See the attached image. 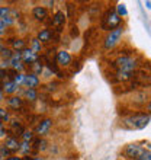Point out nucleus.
I'll list each match as a JSON object with an SVG mask.
<instances>
[{
  "instance_id": "24",
  "label": "nucleus",
  "mask_w": 151,
  "mask_h": 160,
  "mask_svg": "<svg viewBox=\"0 0 151 160\" xmlns=\"http://www.w3.org/2000/svg\"><path fill=\"white\" fill-rule=\"evenodd\" d=\"M9 118V112L3 108H0V121H6Z\"/></svg>"
},
{
  "instance_id": "26",
  "label": "nucleus",
  "mask_w": 151,
  "mask_h": 160,
  "mask_svg": "<svg viewBox=\"0 0 151 160\" xmlns=\"http://www.w3.org/2000/svg\"><path fill=\"white\" fill-rule=\"evenodd\" d=\"M9 12H10V9L9 8H0V19L9 16Z\"/></svg>"
},
{
  "instance_id": "17",
  "label": "nucleus",
  "mask_w": 151,
  "mask_h": 160,
  "mask_svg": "<svg viewBox=\"0 0 151 160\" xmlns=\"http://www.w3.org/2000/svg\"><path fill=\"white\" fill-rule=\"evenodd\" d=\"M12 131H13V132H15V134H19V135H22V134H23V131H25V130H23V127H22L21 124H17L16 121H13V122H12Z\"/></svg>"
},
{
  "instance_id": "19",
  "label": "nucleus",
  "mask_w": 151,
  "mask_h": 160,
  "mask_svg": "<svg viewBox=\"0 0 151 160\" xmlns=\"http://www.w3.org/2000/svg\"><path fill=\"white\" fill-rule=\"evenodd\" d=\"M25 96L29 99V101H35L37 99V92H35V89H28L25 92Z\"/></svg>"
},
{
  "instance_id": "39",
  "label": "nucleus",
  "mask_w": 151,
  "mask_h": 160,
  "mask_svg": "<svg viewBox=\"0 0 151 160\" xmlns=\"http://www.w3.org/2000/svg\"><path fill=\"white\" fill-rule=\"evenodd\" d=\"M2 96H3V93H2V90H0V99H2Z\"/></svg>"
},
{
  "instance_id": "27",
  "label": "nucleus",
  "mask_w": 151,
  "mask_h": 160,
  "mask_svg": "<svg viewBox=\"0 0 151 160\" xmlns=\"http://www.w3.org/2000/svg\"><path fill=\"white\" fill-rule=\"evenodd\" d=\"M2 55H3V58H10L12 57V51L7 50V48H3L2 50Z\"/></svg>"
},
{
  "instance_id": "32",
  "label": "nucleus",
  "mask_w": 151,
  "mask_h": 160,
  "mask_svg": "<svg viewBox=\"0 0 151 160\" xmlns=\"http://www.w3.org/2000/svg\"><path fill=\"white\" fill-rule=\"evenodd\" d=\"M4 135H6V128L0 124V138H2V137H4Z\"/></svg>"
},
{
  "instance_id": "25",
  "label": "nucleus",
  "mask_w": 151,
  "mask_h": 160,
  "mask_svg": "<svg viewBox=\"0 0 151 160\" xmlns=\"http://www.w3.org/2000/svg\"><path fill=\"white\" fill-rule=\"evenodd\" d=\"M0 23H2V25H12L13 23V19L10 16H6V18H3V19H0Z\"/></svg>"
},
{
  "instance_id": "1",
  "label": "nucleus",
  "mask_w": 151,
  "mask_h": 160,
  "mask_svg": "<svg viewBox=\"0 0 151 160\" xmlns=\"http://www.w3.org/2000/svg\"><path fill=\"white\" fill-rule=\"evenodd\" d=\"M150 122V115L148 114H135L122 121V127L126 130H143Z\"/></svg>"
},
{
  "instance_id": "21",
  "label": "nucleus",
  "mask_w": 151,
  "mask_h": 160,
  "mask_svg": "<svg viewBox=\"0 0 151 160\" xmlns=\"http://www.w3.org/2000/svg\"><path fill=\"white\" fill-rule=\"evenodd\" d=\"M22 137H23V141H25V143H29V141H32V138H34V134H32L31 131H23Z\"/></svg>"
},
{
  "instance_id": "38",
  "label": "nucleus",
  "mask_w": 151,
  "mask_h": 160,
  "mask_svg": "<svg viewBox=\"0 0 151 160\" xmlns=\"http://www.w3.org/2000/svg\"><path fill=\"white\" fill-rule=\"evenodd\" d=\"M34 160H44V159H41V157H35Z\"/></svg>"
},
{
  "instance_id": "6",
  "label": "nucleus",
  "mask_w": 151,
  "mask_h": 160,
  "mask_svg": "<svg viewBox=\"0 0 151 160\" xmlns=\"http://www.w3.org/2000/svg\"><path fill=\"white\" fill-rule=\"evenodd\" d=\"M21 55H22V60H23L26 64H34L38 61L37 52H34L32 50H23V52H21Z\"/></svg>"
},
{
  "instance_id": "13",
  "label": "nucleus",
  "mask_w": 151,
  "mask_h": 160,
  "mask_svg": "<svg viewBox=\"0 0 151 160\" xmlns=\"http://www.w3.org/2000/svg\"><path fill=\"white\" fill-rule=\"evenodd\" d=\"M7 105L10 106V108H13V109H17V108H21L22 106V101L19 99V98L12 96V98H9L7 99Z\"/></svg>"
},
{
  "instance_id": "12",
  "label": "nucleus",
  "mask_w": 151,
  "mask_h": 160,
  "mask_svg": "<svg viewBox=\"0 0 151 160\" xmlns=\"http://www.w3.org/2000/svg\"><path fill=\"white\" fill-rule=\"evenodd\" d=\"M50 127H51V121H50V119H45V121H42L41 124L38 125L37 132H38V134H45L46 131L50 130Z\"/></svg>"
},
{
  "instance_id": "23",
  "label": "nucleus",
  "mask_w": 151,
  "mask_h": 160,
  "mask_svg": "<svg viewBox=\"0 0 151 160\" xmlns=\"http://www.w3.org/2000/svg\"><path fill=\"white\" fill-rule=\"evenodd\" d=\"M35 146H37V148H39V150H45L46 141L45 140H37V141H35Z\"/></svg>"
},
{
  "instance_id": "4",
  "label": "nucleus",
  "mask_w": 151,
  "mask_h": 160,
  "mask_svg": "<svg viewBox=\"0 0 151 160\" xmlns=\"http://www.w3.org/2000/svg\"><path fill=\"white\" fill-rule=\"evenodd\" d=\"M144 148L139 146V144H129V146H126L125 152H124V154H125L128 159H134L137 160L138 157H141L144 154Z\"/></svg>"
},
{
  "instance_id": "18",
  "label": "nucleus",
  "mask_w": 151,
  "mask_h": 160,
  "mask_svg": "<svg viewBox=\"0 0 151 160\" xmlns=\"http://www.w3.org/2000/svg\"><path fill=\"white\" fill-rule=\"evenodd\" d=\"M132 77V73H128V72H118V80H122V82H125V80H129Z\"/></svg>"
},
{
  "instance_id": "34",
  "label": "nucleus",
  "mask_w": 151,
  "mask_h": 160,
  "mask_svg": "<svg viewBox=\"0 0 151 160\" xmlns=\"http://www.w3.org/2000/svg\"><path fill=\"white\" fill-rule=\"evenodd\" d=\"M4 29H6V26H3L2 23H0V35H2V34L4 32Z\"/></svg>"
},
{
  "instance_id": "20",
  "label": "nucleus",
  "mask_w": 151,
  "mask_h": 160,
  "mask_svg": "<svg viewBox=\"0 0 151 160\" xmlns=\"http://www.w3.org/2000/svg\"><path fill=\"white\" fill-rule=\"evenodd\" d=\"M116 13H118V16L121 18V16H125L126 13V8H125V4H118V8H116Z\"/></svg>"
},
{
  "instance_id": "7",
  "label": "nucleus",
  "mask_w": 151,
  "mask_h": 160,
  "mask_svg": "<svg viewBox=\"0 0 151 160\" xmlns=\"http://www.w3.org/2000/svg\"><path fill=\"white\" fill-rule=\"evenodd\" d=\"M4 147L7 148L9 152H17V150H21V144H19V141L15 137H10V138L6 140Z\"/></svg>"
},
{
  "instance_id": "15",
  "label": "nucleus",
  "mask_w": 151,
  "mask_h": 160,
  "mask_svg": "<svg viewBox=\"0 0 151 160\" xmlns=\"http://www.w3.org/2000/svg\"><path fill=\"white\" fill-rule=\"evenodd\" d=\"M10 44H12V47L15 50H17V52L25 50V41H22V39H12Z\"/></svg>"
},
{
  "instance_id": "36",
  "label": "nucleus",
  "mask_w": 151,
  "mask_h": 160,
  "mask_svg": "<svg viewBox=\"0 0 151 160\" xmlns=\"http://www.w3.org/2000/svg\"><path fill=\"white\" fill-rule=\"evenodd\" d=\"M21 160H34V159H31V157H23V159H21Z\"/></svg>"
},
{
  "instance_id": "29",
  "label": "nucleus",
  "mask_w": 151,
  "mask_h": 160,
  "mask_svg": "<svg viewBox=\"0 0 151 160\" xmlns=\"http://www.w3.org/2000/svg\"><path fill=\"white\" fill-rule=\"evenodd\" d=\"M12 67L15 68V70H17V72H22L23 70V66H22V63L19 61V63H15V64H12Z\"/></svg>"
},
{
  "instance_id": "8",
  "label": "nucleus",
  "mask_w": 151,
  "mask_h": 160,
  "mask_svg": "<svg viewBox=\"0 0 151 160\" xmlns=\"http://www.w3.org/2000/svg\"><path fill=\"white\" fill-rule=\"evenodd\" d=\"M57 61L61 66H68V64L71 63V57H70V54H68L67 51H60L58 54H57Z\"/></svg>"
},
{
  "instance_id": "14",
  "label": "nucleus",
  "mask_w": 151,
  "mask_h": 160,
  "mask_svg": "<svg viewBox=\"0 0 151 160\" xmlns=\"http://www.w3.org/2000/svg\"><path fill=\"white\" fill-rule=\"evenodd\" d=\"M64 21H66V16H64L63 12H57L55 13L54 19H52V23H54L55 26H61L64 23Z\"/></svg>"
},
{
  "instance_id": "33",
  "label": "nucleus",
  "mask_w": 151,
  "mask_h": 160,
  "mask_svg": "<svg viewBox=\"0 0 151 160\" xmlns=\"http://www.w3.org/2000/svg\"><path fill=\"white\" fill-rule=\"evenodd\" d=\"M22 146H23V147H21L22 150H23V152H28V148H29V146H28V143H23V144H22Z\"/></svg>"
},
{
  "instance_id": "37",
  "label": "nucleus",
  "mask_w": 151,
  "mask_h": 160,
  "mask_svg": "<svg viewBox=\"0 0 151 160\" xmlns=\"http://www.w3.org/2000/svg\"><path fill=\"white\" fill-rule=\"evenodd\" d=\"M3 74H4V72H3V70H0V77L3 76Z\"/></svg>"
},
{
  "instance_id": "5",
  "label": "nucleus",
  "mask_w": 151,
  "mask_h": 160,
  "mask_svg": "<svg viewBox=\"0 0 151 160\" xmlns=\"http://www.w3.org/2000/svg\"><path fill=\"white\" fill-rule=\"evenodd\" d=\"M121 35H122V28H115L113 31H110L109 32V35L106 37V39H105V48H112V47H115L116 45V42L119 41V38H121Z\"/></svg>"
},
{
  "instance_id": "10",
  "label": "nucleus",
  "mask_w": 151,
  "mask_h": 160,
  "mask_svg": "<svg viewBox=\"0 0 151 160\" xmlns=\"http://www.w3.org/2000/svg\"><path fill=\"white\" fill-rule=\"evenodd\" d=\"M32 13H34V18L35 19H38V21H44V19L46 18V15H48L46 9L42 8V6H37V8H34Z\"/></svg>"
},
{
  "instance_id": "31",
  "label": "nucleus",
  "mask_w": 151,
  "mask_h": 160,
  "mask_svg": "<svg viewBox=\"0 0 151 160\" xmlns=\"http://www.w3.org/2000/svg\"><path fill=\"white\" fill-rule=\"evenodd\" d=\"M32 44H34V50H41V44H39V41H38V39H34V41H32Z\"/></svg>"
},
{
  "instance_id": "3",
  "label": "nucleus",
  "mask_w": 151,
  "mask_h": 160,
  "mask_svg": "<svg viewBox=\"0 0 151 160\" xmlns=\"http://www.w3.org/2000/svg\"><path fill=\"white\" fill-rule=\"evenodd\" d=\"M115 66H116L121 72H128V73H132V70H135V67H137L135 61L131 58V57H119V58L116 60Z\"/></svg>"
},
{
  "instance_id": "22",
  "label": "nucleus",
  "mask_w": 151,
  "mask_h": 160,
  "mask_svg": "<svg viewBox=\"0 0 151 160\" xmlns=\"http://www.w3.org/2000/svg\"><path fill=\"white\" fill-rule=\"evenodd\" d=\"M23 80H25V74H22V73H19V74H16V76L13 77V83L16 84H19V83H23Z\"/></svg>"
},
{
  "instance_id": "30",
  "label": "nucleus",
  "mask_w": 151,
  "mask_h": 160,
  "mask_svg": "<svg viewBox=\"0 0 151 160\" xmlns=\"http://www.w3.org/2000/svg\"><path fill=\"white\" fill-rule=\"evenodd\" d=\"M137 160H151V154H150V152H147V153H144L141 157H138Z\"/></svg>"
},
{
  "instance_id": "11",
  "label": "nucleus",
  "mask_w": 151,
  "mask_h": 160,
  "mask_svg": "<svg viewBox=\"0 0 151 160\" xmlns=\"http://www.w3.org/2000/svg\"><path fill=\"white\" fill-rule=\"evenodd\" d=\"M52 38V32L50 29H44L38 34V41L39 42H50Z\"/></svg>"
},
{
  "instance_id": "28",
  "label": "nucleus",
  "mask_w": 151,
  "mask_h": 160,
  "mask_svg": "<svg viewBox=\"0 0 151 160\" xmlns=\"http://www.w3.org/2000/svg\"><path fill=\"white\" fill-rule=\"evenodd\" d=\"M34 72L35 73H32V74H35V76H37V73H41L42 72V66H41V64L34 63Z\"/></svg>"
},
{
  "instance_id": "9",
  "label": "nucleus",
  "mask_w": 151,
  "mask_h": 160,
  "mask_svg": "<svg viewBox=\"0 0 151 160\" xmlns=\"http://www.w3.org/2000/svg\"><path fill=\"white\" fill-rule=\"evenodd\" d=\"M23 83H25L29 89H35L38 84H39V79H38L35 74H28V76H25Z\"/></svg>"
},
{
  "instance_id": "2",
  "label": "nucleus",
  "mask_w": 151,
  "mask_h": 160,
  "mask_svg": "<svg viewBox=\"0 0 151 160\" xmlns=\"http://www.w3.org/2000/svg\"><path fill=\"white\" fill-rule=\"evenodd\" d=\"M121 23V18L118 16V13L115 10H109V12L105 15L103 21H102V28L103 29H115L118 28Z\"/></svg>"
},
{
  "instance_id": "16",
  "label": "nucleus",
  "mask_w": 151,
  "mask_h": 160,
  "mask_svg": "<svg viewBox=\"0 0 151 160\" xmlns=\"http://www.w3.org/2000/svg\"><path fill=\"white\" fill-rule=\"evenodd\" d=\"M3 88H4V92L6 93H15L16 92V89H17V86L13 83V82H6Z\"/></svg>"
},
{
  "instance_id": "35",
  "label": "nucleus",
  "mask_w": 151,
  "mask_h": 160,
  "mask_svg": "<svg viewBox=\"0 0 151 160\" xmlns=\"http://www.w3.org/2000/svg\"><path fill=\"white\" fill-rule=\"evenodd\" d=\"M6 160H21L19 157H9V159H6Z\"/></svg>"
}]
</instances>
